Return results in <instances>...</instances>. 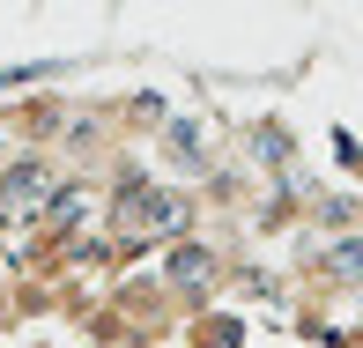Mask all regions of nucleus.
Returning a JSON list of instances; mask_svg holds the SVG:
<instances>
[{
    "instance_id": "nucleus-1",
    "label": "nucleus",
    "mask_w": 363,
    "mask_h": 348,
    "mask_svg": "<svg viewBox=\"0 0 363 348\" xmlns=\"http://www.w3.org/2000/svg\"><path fill=\"white\" fill-rule=\"evenodd\" d=\"M334 267H349V274H363V245H341V252H334Z\"/></svg>"
}]
</instances>
